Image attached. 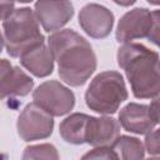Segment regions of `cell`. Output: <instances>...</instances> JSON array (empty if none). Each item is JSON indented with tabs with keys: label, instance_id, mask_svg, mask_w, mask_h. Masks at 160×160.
<instances>
[{
	"label": "cell",
	"instance_id": "cell-20",
	"mask_svg": "<svg viewBox=\"0 0 160 160\" xmlns=\"http://www.w3.org/2000/svg\"><path fill=\"white\" fill-rule=\"evenodd\" d=\"M149 112L151 119L154 120L155 124H160V98H156L151 101L149 106Z\"/></svg>",
	"mask_w": 160,
	"mask_h": 160
},
{
	"label": "cell",
	"instance_id": "cell-9",
	"mask_svg": "<svg viewBox=\"0 0 160 160\" xmlns=\"http://www.w3.org/2000/svg\"><path fill=\"white\" fill-rule=\"evenodd\" d=\"M74 6L70 1H38L35 15L46 31H55L64 26L72 16Z\"/></svg>",
	"mask_w": 160,
	"mask_h": 160
},
{
	"label": "cell",
	"instance_id": "cell-13",
	"mask_svg": "<svg viewBox=\"0 0 160 160\" xmlns=\"http://www.w3.org/2000/svg\"><path fill=\"white\" fill-rule=\"evenodd\" d=\"M21 64L35 76L44 78L52 72L54 69V56L45 44L35 48L34 50L26 52L20 58Z\"/></svg>",
	"mask_w": 160,
	"mask_h": 160
},
{
	"label": "cell",
	"instance_id": "cell-15",
	"mask_svg": "<svg viewBox=\"0 0 160 160\" xmlns=\"http://www.w3.org/2000/svg\"><path fill=\"white\" fill-rule=\"evenodd\" d=\"M111 148L119 156V160H142L144 146L141 141L131 136H119Z\"/></svg>",
	"mask_w": 160,
	"mask_h": 160
},
{
	"label": "cell",
	"instance_id": "cell-4",
	"mask_svg": "<svg viewBox=\"0 0 160 160\" xmlns=\"http://www.w3.org/2000/svg\"><path fill=\"white\" fill-rule=\"evenodd\" d=\"M126 99L128 91L124 79L116 71L98 74L85 94L86 105L100 114H114Z\"/></svg>",
	"mask_w": 160,
	"mask_h": 160
},
{
	"label": "cell",
	"instance_id": "cell-3",
	"mask_svg": "<svg viewBox=\"0 0 160 160\" xmlns=\"http://www.w3.org/2000/svg\"><path fill=\"white\" fill-rule=\"evenodd\" d=\"M2 42L8 52L14 58H21L44 44L36 15L31 9H16L2 20Z\"/></svg>",
	"mask_w": 160,
	"mask_h": 160
},
{
	"label": "cell",
	"instance_id": "cell-12",
	"mask_svg": "<svg viewBox=\"0 0 160 160\" xmlns=\"http://www.w3.org/2000/svg\"><path fill=\"white\" fill-rule=\"evenodd\" d=\"M119 120L121 126L130 132L148 134L156 125L150 116L149 106L144 104L130 102L120 110Z\"/></svg>",
	"mask_w": 160,
	"mask_h": 160
},
{
	"label": "cell",
	"instance_id": "cell-6",
	"mask_svg": "<svg viewBox=\"0 0 160 160\" xmlns=\"http://www.w3.org/2000/svg\"><path fill=\"white\" fill-rule=\"evenodd\" d=\"M16 126L20 138L25 141H31L50 136L54 129V120L50 114L32 102L21 111Z\"/></svg>",
	"mask_w": 160,
	"mask_h": 160
},
{
	"label": "cell",
	"instance_id": "cell-1",
	"mask_svg": "<svg viewBox=\"0 0 160 160\" xmlns=\"http://www.w3.org/2000/svg\"><path fill=\"white\" fill-rule=\"evenodd\" d=\"M48 42L54 60L59 64L61 80L71 86L85 84L96 69V56L91 45L70 29L54 32Z\"/></svg>",
	"mask_w": 160,
	"mask_h": 160
},
{
	"label": "cell",
	"instance_id": "cell-17",
	"mask_svg": "<svg viewBox=\"0 0 160 160\" xmlns=\"http://www.w3.org/2000/svg\"><path fill=\"white\" fill-rule=\"evenodd\" d=\"M80 160H119V156L112 148L99 146L86 152Z\"/></svg>",
	"mask_w": 160,
	"mask_h": 160
},
{
	"label": "cell",
	"instance_id": "cell-2",
	"mask_svg": "<svg viewBox=\"0 0 160 160\" xmlns=\"http://www.w3.org/2000/svg\"><path fill=\"white\" fill-rule=\"evenodd\" d=\"M118 64L125 70L135 98L149 99L160 94V58L141 44L128 42L118 50Z\"/></svg>",
	"mask_w": 160,
	"mask_h": 160
},
{
	"label": "cell",
	"instance_id": "cell-10",
	"mask_svg": "<svg viewBox=\"0 0 160 160\" xmlns=\"http://www.w3.org/2000/svg\"><path fill=\"white\" fill-rule=\"evenodd\" d=\"M34 81L19 68L1 60V99L6 96H25L32 89Z\"/></svg>",
	"mask_w": 160,
	"mask_h": 160
},
{
	"label": "cell",
	"instance_id": "cell-16",
	"mask_svg": "<svg viewBox=\"0 0 160 160\" xmlns=\"http://www.w3.org/2000/svg\"><path fill=\"white\" fill-rule=\"evenodd\" d=\"M21 160H59V154L51 144L31 145L25 148Z\"/></svg>",
	"mask_w": 160,
	"mask_h": 160
},
{
	"label": "cell",
	"instance_id": "cell-21",
	"mask_svg": "<svg viewBox=\"0 0 160 160\" xmlns=\"http://www.w3.org/2000/svg\"><path fill=\"white\" fill-rule=\"evenodd\" d=\"M0 6H1V19H6L15 9H14V2H5V1H1L0 2Z\"/></svg>",
	"mask_w": 160,
	"mask_h": 160
},
{
	"label": "cell",
	"instance_id": "cell-18",
	"mask_svg": "<svg viewBox=\"0 0 160 160\" xmlns=\"http://www.w3.org/2000/svg\"><path fill=\"white\" fill-rule=\"evenodd\" d=\"M146 38L160 48V10L151 11V26Z\"/></svg>",
	"mask_w": 160,
	"mask_h": 160
},
{
	"label": "cell",
	"instance_id": "cell-19",
	"mask_svg": "<svg viewBox=\"0 0 160 160\" xmlns=\"http://www.w3.org/2000/svg\"><path fill=\"white\" fill-rule=\"evenodd\" d=\"M145 148L150 154H160V129L150 131L145 138Z\"/></svg>",
	"mask_w": 160,
	"mask_h": 160
},
{
	"label": "cell",
	"instance_id": "cell-22",
	"mask_svg": "<svg viewBox=\"0 0 160 160\" xmlns=\"http://www.w3.org/2000/svg\"><path fill=\"white\" fill-rule=\"evenodd\" d=\"M146 160H160V158H149Z\"/></svg>",
	"mask_w": 160,
	"mask_h": 160
},
{
	"label": "cell",
	"instance_id": "cell-11",
	"mask_svg": "<svg viewBox=\"0 0 160 160\" xmlns=\"http://www.w3.org/2000/svg\"><path fill=\"white\" fill-rule=\"evenodd\" d=\"M120 125L112 118H91L88 122L85 142L92 146H106L109 144H114V141L119 138Z\"/></svg>",
	"mask_w": 160,
	"mask_h": 160
},
{
	"label": "cell",
	"instance_id": "cell-5",
	"mask_svg": "<svg viewBox=\"0 0 160 160\" xmlns=\"http://www.w3.org/2000/svg\"><path fill=\"white\" fill-rule=\"evenodd\" d=\"M34 102L51 116L68 114L75 104V96L70 89L56 80L45 81L32 94Z\"/></svg>",
	"mask_w": 160,
	"mask_h": 160
},
{
	"label": "cell",
	"instance_id": "cell-8",
	"mask_svg": "<svg viewBox=\"0 0 160 160\" xmlns=\"http://www.w3.org/2000/svg\"><path fill=\"white\" fill-rule=\"evenodd\" d=\"M151 26V11L136 8L128 11L119 21L116 39L119 42H130L134 39L146 38Z\"/></svg>",
	"mask_w": 160,
	"mask_h": 160
},
{
	"label": "cell",
	"instance_id": "cell-7",
	"mask_svg": "<svg viewBox=\"0 0 160 160\" xmlns=\"http://www.w3.org/2000/svg\"><path fill=\"white\" fill-rule=\"evenodd\" d=\"M79 24L91 38L102 39L108 36L112 29L114 15L102 5L88 4L79 14Z\"/></svg>",
	"mask_w": 160,
	"mask_h": 160
},
{
	"label": "cell",
	"instance_id": "cell-14",
	"mask_svg": "<svg viewBox=\"0 0 160 160\" xmlns=\"http://www.w3.org/2000/svg\"><path fill=\"white\" fill-rule=\"evenodd\" d=\"M90 116L80 112L71 114L60 124V135L62 139L70 144H82L85 142V134Z\"/></svg>",
	"mask_w": 160,
	"mask_h": 160
}]
</instances>
